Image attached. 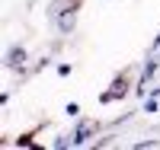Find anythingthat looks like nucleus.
Wrapping results in <instances>:
<instances>
[{
    "label": "nucleus",
    "instance_id": "nucleus-8",
    "mask_svg": "<svg viewBox=\"0 0 160 150\" xmlns=\"http://www.w3.org/2000/svg\"><path fill=\"white\" fill-rule=\"evenodd\" d=\"M64 115H68V118L83 115V105H80V102H68V105H64Z\"/></svg>",
    "mask_w": 160,
    "mask_h": 150
},
{
    "label": "nucleus",
    "instance_id": "nucleus-6",
    "mask_svg": "<svg viewBox=\"0 0 160 150\" xmlns=\"http://www.w3.org/2000/svg\"><path fill=\"white\" fill-rule=\"evenodd\" d=\"M13 147H26V150H45V144L32 141V134H22V138H16V141H13Z\"/></svg>",
    "mask_w": 160,
    "mask_h": 150
},
{
    "label": "nucleus",
    "instance_id": "nucleus-2",
    "mask_svg": "<svg viewBox=\"0 0 160 150\" xmlns=\"http://www.w3.org/2000/svg\"><path fill=\"white\" fill-rule=\"evenodd\" d=\"M99 134H102V121L99 118L77 115L74 125H71V131H68V150H74V147H93Z\"/></svg>",
    "mask_w": 160,
    "mask_h": 150
},
{
    "label": "nucleus",
    "instance_id": "nucleus-4",
    "mask_svg": "<svg viewBox=\"0 0 160 150\" xmlns=\"http://www.w3.org/2000/svg\"><path fill=\"white\" fill-rule=\"evenodd\" d=\"M135 93V80L131 74H115V80L109 83V90L99 93V105H112V102H125Z\"/></svg>",
    "mask_w": 160,
    "mask_h": 150
},
{
    "label": "nucleus",
    "instance_id": "nucleus-1",
    "mask_svg": "<svg viewBox=\"0 0 160 150\" xmlns=\"http://www.w3.org/2000/svg\"><path fill=\"white\" fill-rule=\"evenodd\" d=\"M77 10H80V0H51L48 3V22L58 29L61 38H68L77 32Z\"/></svg>",
    "mask_w": 160,
    "mask_h": 150
},
{
    "label": "nucleus",
    "instance_id": "nucleus-5",
    "mask_svg": "<svg viewBox=\"0 0 160 150\" xmlns=\"http://www.w3.org/2000/svg\"><path fill=\"white\" fill-rule=\"evenodd\" d=\"M157 112H160V99H157V96H144V99H141V115L151 118V115H157Z\"/></svg>",
    "mask_w": 160,
    "mask_h": 150
},
{
    "label": "nucleus",
    "instance_id": "nucleus-10",
    "mask_svg": "<svg viewBox=\"0 0 160 150\" xmlns=\"http://www.w3.org/2000/svg\"><path fill=\"white\" fill-rule=\"evenodd\" d=\"M10 99H13V93H10V90H3V93H0V105H3V109L10 105Z\"/></svg>",
    "mask_w": 160,
    "mask_h": 150
},
{
    "label": "nucleus",
    "instance_id": "nucleus-3",
    "mask_svg": "<svg viewBox=\"0 0 160 150\" xmlns=\"http://www.w3.org/2000/svg\"><path fill=\"white\" fill-rule=\"evenodd\" d=\"M32 54H29V48H26L22 42H13V45H7L3 48V67L10 74H16L19 80H29L32 77Z\"/></svg>",
    "mask_w": 160,
    "mask_h": 150
},
{
    "label": "nucleus",
    "instance_id": "nucleus-9",
    "mask_svg": "<svg viewBox=\"0 0 160 150\" xmlns=\"http://www.w3.org/2000/svg\"><path fill=\"white\" fill-rule=\"evenodd\" d=\"M131 147H135V150H148V147H160V141H157V138H151V141H135Z\"/></svg>",
    "mask_w": 160,
    "mask_h": 150
},
{
    "label": "nucleus",
    "instance_id": "nucleus-7",
    "mask_svg": "<svg viewBox=\"0 0 160 150\" xmlns=\"http://www.w3.org/2000/svg\"><path fill=\"white\" fill-rule=\"evenodd\" d=\"M55 74H58V77H71V74H74V64H71V61H58V64H55Z\"/></svg>",
    "mask_w": 160,
    "mask_h": 150
}]
</instances>
